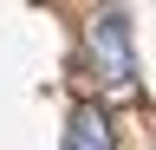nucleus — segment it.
<instances>
[{"instance_id":"f257e3e1","label":"nucleus","mask_w":156,"mask_h":150,"mask_svg":"<svg viewBox=\"0 0 156 150\" xmlns=\"http://www.w3.org/2000/svg\"><path fill=\"white\" fill-rule=\"evenodd\" d=\"M91 52H98V65H104V79H111V85H130V79H136V46H130V20H124L117 7L91 20Z\"/></svg>"},{"instance_id":"f03ea898","label":"nucleus","mask_w":156,"mask_h":150,"mask_svg":"<svg viewBox=\"0 0 156 150\" xmlns=\"http://www.w3.org/2000/svg\"><path fill=\"white\" fill-rule=\"evenodd\" d=\"M65 150H111V118L98 104H78L65 124Z\"/></svg>"}]
</instances>
